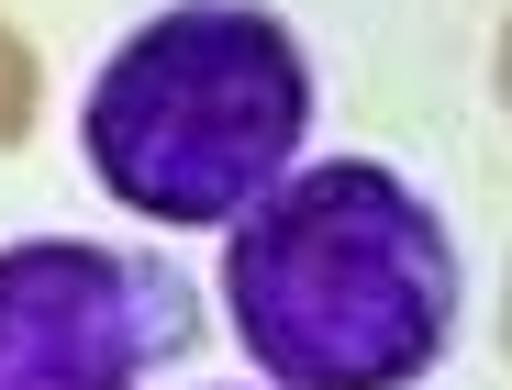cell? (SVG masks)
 Returning a JSON list of instances; mask_svg holds the SVG:
<instances>
[{
	"label": "cell",
	"instance_id": "6da1fadb",
	"mask_svg": "<svg viewBox=\"0 0 512 390\" xmlns=\"http://www.w3.org/2000/svg\"><path fill=\"white\" fill-rule=\"evenodd\" d=\"M223 290L245 357L279 390H412L457 324L446 223L368 156L279 179L234 223Z\"/></svg>",
	"mask_w": 512,
	"mask_h": 390
},
{
	"label": "cell",
	"instance_id": "7a4b0ae2",
	"mask_svg": "<svg viewBox=\"0 0 512 390\" xmlns=\"http://www.w3.org/2000/svg\"><path fill=\"white\" fill-rule=\"evenodd\" d=\"M312 123V56L245 0L156 12L90 90V168L145 223H234L268 201Z\"/></svg>",
	"mask_w": 512,
	"mask_h": 390
},
{
	"label": "cell",
	"instance_id": "3957f363",
	"mask_svg": "<svg viewBox=\"0 0 512 390\" xmlns=\"http://www.w3.org/2000/svg\"><path fill=\"white\" fill-rule=\"evenodd\" d=\"M190 279L78 234L0 246V390H145L190 346Z\"/></svg>",
	"mask_w": 512,
	"mask_h": 390
},
{
	"label": "cell",
	"instance_id": "277c9868",
	"mask_svg": "<svg viewBox=\"0 0 512 390\" xmlns=\"http://www.w3.org/2000/svg\"><path fill=\"white\" fill-rule=\"evenodd\" d=\"M34 90H45V78H34V45L0 23V145H23V134H34Z\"/></svg>",
	"mask_w": 512,
	"mask_h": 390
},
{
	"label": "cell",
	"instance_id": "5b68a950",
	"mask_svg": "<svg viewBox=\"0 0 512 390\" xmlns=\"http://www.w3.org/2000/svg\"><path fill=\"white\" fill-rule=\"evenodd\" d=\"M501 101H512V34H501Z\"/></svg>",
	"mask_w": 512,
	"mask_h": 390
},
{
	"label": "cell",
	"instance_id": "8992f818",
	"mask_svg": "<svg viewBox=\"0 0 512 390\" xmlns=\"http://www.w3.org/2000/svg\"><path fill=\"white\" fill-rule=\"evenodd\" d=\"M501 357H512V301H501Z\"/></svg>",
	"mask_w": 512,
	"mask_h": 390
}]
</instances>
